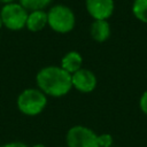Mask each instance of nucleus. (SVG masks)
Returning <instances> with one entry per match:
<instances>
[{"label": "nucleus", "mask_w": 147, "mask_h": 147, "mask_svg": "<svg viewBox=\"0 0 147 147\" xmlns=\"http://www.w3.org/2000/svg\"><path fill=\"white\" fill-rule=\"evenodd\" d=\"M36 83L41 92L53 98L63 96L72 88L71 74L60 65H47L41 68L37 72Z\"/></svg>", "instance_id": "obj_1"}, {"label": "nucleus", "mask_w": 147, "mask_h": 147, "mask_svg": "<svg viewBox=\"0 0 147 147\" xmlns=\"http://www.w3.org/2000/svg\"><path fill=\"white\" fill-rule=\"evenodd\" d=\"M17 109L26 116H37L44 111L47 106V95L38 87L23 90L16 99Z\"/></svg>", "instance_id": "obj_2"}, {"label": "nucleus", "mask_w": 147, "mask_h": 147, "mask_svg": "<svg viewBox=\"0 0 147 147\" xmlns=\"http://www.w3.org/2000/svg\"><path fill=\"white\" fill-rule=\"evenodd\" d=\"M48 25L57 33L70 32L76 24L74 11L64 5H55L47 11Z\"/></svg>", "instance_id": "obj_3"}, {"label": "nucleus", "mask_w": 147, "mask_h": 147, "mask_svg": "<svg viewBox=\"0 0 147 147\" xmlns=\"http://www.w3.org/2000/svg\"><path fill=\"white\" fill-rule=\"evenodd\" d=\"M28 15V10L21 3L16 2L7 3L0 10V17L2 20L3 26L13 31L21 30L25 26Z\"/></svg>", "instance_id": "obj_4"}, {"label": "nucleus", "mask_w": 147, "mask_h": 147, "mask_svg": "<svg viewBox=\"0 0 147 147\" xmlns=\"http://www.w3.org/2000/svg\"><path fill=\"white\" fill-rule=\"evenodd\" d=\"M67 147H100L98 134L90 127L84 125H75L70 127L65 137Z\"/></svg>", "instance_id": "obj_5"}, {"label": "nucleus", "mask_w": 147, "mask_h": 147, "mask_svg": "<svg viewBox=\"0 0 147 147\" xmlns=\"http://www.w3.org/2000/svg\"><path fill=\"white\" fill-rule=\"evenodd\" d=\"M71 84L77 91L82 93H90L95 90L98 80L91 70L82 68L71 75Z\"/></svg>", "instance_id": "obj_6"}, {"label": "nucleus", "mask_w": 147, "mask_h": 147, "mask_svg": "<svg viewBox=\"0 0 147 147\" xmlns=\"http://www.w3.org/2000/svg\"><path fill=\"white\" fill-rule=\"evenodd\" d=\"M86 10L94 20H108L115 8L114 0H85Z\"/></svg>", "instance_id": "obj_7"}, {"label": "nucleus", "mask_w": 147, "mask_h": 147, "mask_svg": "<svg viewBox=\"0 0 147 147\" xmlns=\"http://www.w3.org/2000/svg\"><path fill=\"white\" fill-rule=\"evenodd\" d=\"M46 25H48V18H47V11L42 10H33L30 11L26 18L25 28L29 31L38 32L41 31Z\"/></svg>", "instance_id": "obj_8"}, {"label": "nucleus", "mask_w": 147, "mask_h": 147, "mask_svg": "<svg viewBox=\"0 0 147 147\" xmlns=\"http://www.w3.org/2000/svg\"><path fill=\"white\" fill-rule=\"evenodd\" d=\"M90 33L98 42H103L110 37V25L107 20H94L91 24Z\"/></svg>", "instance_id": "obj_9"}, {"label": "nucleus", "mask_w": 147, "mask_h": 147, "mask_svg": "<svg viewBox=\"0 0 147 147\" xmlns=\"http://www.w3.org/2000/svg\"><path fill=\"white\" fill-rule=\"evenodd\" d=\"M82 65H83L82 55L76 51H71V52H68L61 59V65L60 67L72 75L74 72H76L79 69H82Z\"/></svg>", "instance_id": "obj_10"}, {"label": "nucleus", "mask_w": 147, "mask_h": 147, "mask_svg": "<svg viewBox=\"0 0 147 147\" xmlns=\"http://www.w3.org/2000/svg\"><path fill=\"white\" fill-rule=\"evenodd\" d=\"M132 13L140 22L147 23V0H134L132 3Z\"/></svg>", "instance_id": "obj_11"}, {"label": "nucleus", "mask_w": 147, "mask_h": 147, "mask_svg": "<svg viewBox=\"0 0 147 147\" xmlns=\"http://www.w3.org/2000/svg\"><path fill=\"white\" fill-rule=\"evenodd\" d=\"M51 2H52V0H20V3L26 10H30V11L42 10L47 6H49Z\"/></svg>", "instance_id": "obj_12"}, {"label": "nucleus", "mask_w": 147, "mask_h": 147, "mask_svg": "<svg viewBox=\"0 0 147 147\" xmlns=\"http://www.w3.org/2000/svg\"><path fill=\"white\" fill-rule=\"evenodd\" d=\"M98 140L100 147H110L113 145V137L109 133L98 134Z\"/></svg>", "instance_id": "obj_13"}, {"label": "nucleus", "mask_w": 147, "mask_h": 147, "mask_svg": "<svg viewBox=\"0 0 147 147\" xmlns=\"http://www.w3.org/2000/svg\"><path fill=\"white\" fill-rule=\"evenodd\" d=\"M139 106H140V109L141 111L147 115V91H145L141 96H140V100H139Z\"/></svg>", "instance_id": "obj_14"}, {"label": "nucleus", "mask_w": 147, "mask_h": 147, "mask_svg": "<svg viewBox=\"0 0 147 147\" xmlns=\"http://www.w3.org/2000/svg\"><path fill=\"white\" fill-rule=\"evenodd\" d=\"M0 147H29V146L24 142H21V141H10V142H7Z\"/></svg>", "instance_id": "obj_15"}, {"label": "nucleus", "mask_w": 147, "mask_h": 147, "mask_svg": "<svg viewBox=\"0 0 147 147\" xmlns=\"http://www.w3.org/2000/svg\"><path fill=\"white\" fill-rule=\"evenodd\" d=\"M15 0H0V2H2V3H5V5H7V3H11V2H14Z\"/></svg>", "instance_id": "obj_16"}, {"label": "nucleus", "mask_w": 147, "mask_h": 147, "mask_svg": "<svg viewBox=\"0 0 147 147\" xmlns=\"http://www.w3.org/2000/svg\"><path fill=\"white\" fill-rule=\"evenodd\" d=\"M31 147H47V146H45V145H42V144H36V145H33V146H31Z\"/></svg>", "instance_id": "obj_17"}, {"label": "nucleus", "mask_w": 147, "mask_h": 147, "mask_svg": "<svg viewBox=\"0 0 147 147\" xmlns=\"http://www.w3.org/2000/svg\"><path fill=\"white\" fill-rule=\"evenodd\" d=\"M3 26V23H2V20H1V17H0V29Z\"/></svg>", "instance_id": "obj_18"}, {"label": "nucleus", "mask_w": 147, "mask_h": 147, "mask_svg": "<svg viewBox=\"0 0 147 147\" xmlns=\"http://www.w3.org/2000/svg\"><path fill=\"white\" fill-rule=\"evenodd\" d=\"M61 147H62V146H61Z\"/></svg>", "instance_id": "obj_19"}]
</instances>
